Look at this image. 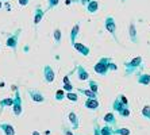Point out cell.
Instances as JSON below:
<instances>
[{"instance_id": "6da1fadb", "label": "cell", "mask_w": 150, "mask_h": 135, "mask_svg": "<svg viewBox=\"0 0 150 135\" xmlns=\"http://www.w3.org/2000/svg\"><path fill=\"white\" fill-rule=\"evenodd\" d=\"M108 65H110L108 59L103 58L100 62L95 65V72H96V73H100V74H105V73H107V70H108Z\"/></svg>"}, {"instance_id": "7a4b0ae2", "label": "cell", "mask_w": 150, "mask_h": 135, "mask_svg": "<svg viewBox=\"0 0 150 135\" xmlns=\"http://www.w3.org/2000/svg\"><path fill=\"white\" fill-rule=\"evenodd\" d=\"M43 72H45V80L50 84L53 80H54V72L52 70V68H50V66H46Z\"/></svg>"}, {"instance_id": "3957f363", "label": "cell", "mask_w": 150, "mask_h": 135, "mask_svg": "<svg viewBox=\"0 0 150 135\" xmlns=\"http://www.w3.org/2000/svg\"><path fill=\"white\" fill-rule=\"evenodd\" d=\"M141 65H142V57H137L131 62L126 64V66H127V68H131V69H135V68H138V66H141Z\"/></svg>"}, {"instance_id": "277c9868", "label": "cell", "mask_w": 150, "mask_h": 135, "mask_svg": "<svg viewBox=\"0 0 150 135\" xmlns=\"http://www.w3.org/2000/svg\"><path fill=\"white\" fill-rule=\"evenodd\" d=\"M105 27H107V30H108L111 34H115V23H114V19L112 18H107L105 19Z\"/></svg>"}, {"instance_id": "5b68a950", "label": "cell", "mask_w": 150, "mask_h": 135, "mask_svg": "<svg viewBox=\"0 0 150 135\" xmlns=\"http://www.w3.org/2000/svg\"><path fill=\"white\" fill-rule=\"evenodd\" d=\"M14 111H15V115L16 116H19L22 112V108H21V99H19V95H16V97H15V100H14Z\"/></svg>"}, {"instance_id": "8992f818", "label": "cell", "mask_w": 150, "mask_h": 135, "mask_svg": "<svg viewBox=\"0 0 150 135\" xmlns=\"http://www.w3.org/2000/svg\"><path fill=\"white\" fill-rule=\"evenodd\" d=\"M73 46H74V49H76L77 52L81 53L83 56H88V54H89V49L85 47V46L81 45V43H73Z\"/></svg>"}, {"instance_id": "52a82bcc", "label": "cell", "mask_w": 150, "mask_h": 135, "mask_svg": "<svg viewBox=\"0 0 150 135\" xmlns=\"http://www.w3.org/2000/svg\"><path fill=\"white\" fill-rule=\"evenodd\" d=\"M0 128H3L6 135H15V131H14V127L11 124H7V123H4V124H0Z\"/></svg>"}, {"instance_id": "ba28073f", "label": "cell", "mask_w": 150, "mask_h": 135, "mask_svg": "<svg viewBox=\"0 0 150 135\" xmlns=\"http://www.w3.org/2000/svg\"><path fill=\"white\" fill-rule=\"evenodd\" d=\"M85 107L95 110V108H98V107H99V101L96 100V99H89V100L85 101Z\"/></svg>"}, {"instance_id": "9c48e42d", "label": "cell", "mask_w": 150, "mask_h": 135, "mask_svg": "<svg viewBox=\"0 0 150 135\" xmlns=\"http://www.w3.org/2000/svg\"><path fill=\"white\" fill-rule=\"evenodd\" d=\"M130 38H131V41H133L134 43H137V42H138V39H137V31H135V26H134V23L130 24Z\"/></svg>"}, {"instance_id": "30bf717a", "label": "cell", "mask_w": 150, "mask_h": 135, "mask_svg": "<svg viewBox=\"0 0 150 135\" xmlns=\"http://www.w3.org/2000/svg\"><path fill=\"white\" fill-rule=\"evenodd\" d=\"M138 81H139V84H143V85H149L150 74H141V76L138 77Z\"/></svg>"}, {"instance_id": "8fae6325", "label": "cell", "mask_w": 150, "mask_h": 135, "mask_svg": "<svg viewBox=\"0 0 150 135\" xmlns=\"http://www.w3.org/2000/svg\"><path fill=\"white\" fill-rule=\"evenodd\" d=\"M30 96H31V99L33 100H35V101H43L45 99H43V96H42L39 92H33V90H30Z\"/></svg>"}, {"instance_id": "7c38bea8", "label": "cell", "mask_w": 150, "mask_h": 135, "mask_svg": "<svg viewBox=\"0 0 150 135\" xmlns=\"http://www.w3.org/2000/svg\"><path fill=\"white\" fill-rule=\"evenodd\" d=\"M69 119L72 122V124H73V128H77L79 127V119H77V115L74 112H70L69 114Z\"/></svg>"}, {"instance_id": "4fadbf2b", "label": "cell", "mask_w": 150, "mask_h": 135, "mask_svg": "<svg viewBox=\"0 0 150 135\" xmlns=\"http://www.w3.org/2000/svg\"><path fill=\"white\" fill-rule=\"evenodd\" d=\"M142 116L145 119H147V120H150V104H146L142 108Z\"/></svg>"}, {"instance_id": "5bb4252c", "label": "cell", "mask_w": 150, "mask_h": 135, "mask_svg": "<svg viewBox=\"0 0 150 135\" xmlns=\"http://www.w3.org/2000/svg\"><path fill=\"white\" fill-rule=\"evenodd\" d=\"M88 11L89 12H96L98 11V8H99V3L98 1H91V3H88Z\"/></svg>"}, {"instance_id": "9a60e30c", "label": "cell", "mask_w": 150, "mask_h": 135, "mask_svg": "<svg viewBox=\"0 0 150 135\" xmlns=\"http://www.w3.org/2000/svg\"><path fill=\"white\" fill-rule=\"evenodd\" d=\"M79 78L80 80H87L88 78V72L84 70L83 66H79Z\"/></svg>"}, {"instance_id": "2e32d148", "label": "cell", "mask_w": 150, "mask_h": 135, "mask_svg": "<svg viewBox=\"0 0 150 135\" xmlns=\"http://www.w3.org/2000/svg\"><path fill=\"white\" fill-rule=\"evenodd\" d=\"M79 30H80V26L76 24V26L73 27V30H72V35H70V41H72V43H74V39H76V35L79 34Z\"/></svg>"}, {"instance_id": "e0dca14e", "label": "cell", "mask_w": 150, "mask_h": 135, "mask_svg": "<svg viewBox=\"0 0 150 135\" xmlns=\"http://www.w3.org/2000/svg\"><path fill=\"white\" fill-rule=\"evenodd\" d=\"M7 46H10V47H12V49L16 47V35H15V37H11V38H8Z\"/></svg>"}, {"instance_id": "ac0fdd59", "label": "cell", "mask_w": 150, "mask_h": 135, "mask_svg": "<svg viewBox=\"0 0 150 135\" xmlns=\"http://www.w3.org/2000/svg\"><path fill=\"white\" fill-rule=\"evenodd\" d=\"M104 120L107 122V123H110V124H115V119H114V115H112V114H107V115H105Z\"/></svg>"}, {"instance_id": "d6986e66", "label": "cell", "mask_w": 150, "mask_h": 135, "mask_svg": "<svg viewBox=\"0 0 150 135\" xmlns=\"http://www.w3.org/2000/svg\"><path fill=\"white\" fill-rule=\"evenodd\" d=\"M101 135H112V130L110 126H105L104 128H101Z\"/></svg>"}, {"instance_id": "ffe728a7", "label": "cell", "mask_w": 150, "mask_h": 135, "mask_svg": "<svg viewBox=\"0 0 150 135\" xmlns=\"http://www.w3.org/2000/svg\"><path fill=\"white\" fill-rule=\"evenodd\" d=\"M81 92H83L84 95H87V96H89L91 99H96V93H93L92 90H88V89H81Z\"/></svg>"}, {"instance_id": "44dd1931", "label": "cell", "mask_w": 150, "mask_h": 135, "mask_svg": "<svg viewBox=\"0 0 150 135\" xmlns=\"http://www.w3.org/2000/svg\"><path fill=\"white\" fill-rule=\"evenodd\" d=\"M0 104H1V108L6 107V105H12L14 104V99H6V100H3Z\"/></svg>"}, {"instance_id": "7402d4cb", "label": "cell", "mask_w": 150, "mask_h": 135, "mask_svg": "<svg viewBox=\"0 0 150 135\" xmlns=\"http://www.w3.org/2000/svg\"><path fill=\"white\" fill-rule=\"evenodd\" d=\"M116 134H120V135H130L131 132H130V130H127V128H119V130H116Z\"/></svg>"}, {"instance_id": "603a6c76", "label": "cell", "mask_w": 150, "mask_h": 135, "mask_svg": "<svg viewBox=\"0 0 150 135\" xmlns=\"http://www.w3.org/2000/svg\"><path fill=\"white\" fill-rule=\"evenodd\" d=\"M67 97L69 99V100H73V101H77V100H79V96H77L76 93H72V92H68V93H67Z\"/></svg>"}, {"instance_id": "cb8c5ba5", "label": "cell", "mask_w": 150, "mask_h": 135, "mask_svg": "<svg viewBox=\"0 0 150 135\" xmlns=\"http://www.w3.org/2000/svg\"><path fill=\"white\" fill-rule=\"evenodd\" d=\"M41 19H42V11L38 8L37 10V15H35V19H34V23H38Z\"/></svg>"}, {"instance_id": "d4e9b609", "label": "cell", "mask_w": 150, "mask_h": 135, "mask_svg": "<svg viewBox=\"0 0 150 135\" xmlns=\"http://www.w3.org/2000/svg\"><path fill=\"white\" fill-rule=\"evenodd\" d=\"M54 39H56V42L58 43L59 42V39H61V33H59V30L57 28L56 31H54Z\"/></svg>"}, {"instance_id": "484cf974", "label": "cell", "mask_w": 150, "mask_h": 135, "mask_svg": "<svg viewBox=\"0 0 150 135\" xmlns=\"http://www.w3.org/2000/svg\"><path fill=\"white\" fill-rule=\"evenodd\" d=\"M120 115H122V116H125V118H127V116L130 115V111L127 110V108H123L122 111H120Z\"/></svg>"}, {"instance_id": "4316f807", "label": "cell", "mask_w": 150, "mask_h": 135, "mask_svg": "<svg viewBox=\"0 0 150 135\" xmlns=\"http://www.w3.org/2000/svg\"><path fill=\"white\" fill-rule=\"evenodd\" d=\"M91 88H92V92H93V93L98 92V85L95 84V81H91Z\"/></svg>"}, {"instance_id": "83f0119b", "label": "cell", "mask_w": 150, "mask_h": 135, "mask_svg": "<svg viewBox=\"0 0 150 135\" xmlns=\"http://www.w3.org/2000/svg\"><path fill=\"white\" fill-rule=\"evenodd\" d=\"M62 97H64V92H62V90H58V92H57V99H58V100H61Z\"/></svg>"}, {"instance_id": "f1b7e54d", "label": "cell", "mask_w": 150, "mask_h": 135, "mask_svg": "<svg viewBox=\"0 0 150 135\" xmlns=\"http://www.w3.org/2000/svg\"><path fill=\"white\" fill-rule=\"evenodd\" d=\"M49 6L50 7H54V6H57V3H58V0H49Z\"/></svg>"}, {"instance_id": "f546056e", "label": "cell", "mask_w": 150, "mask_h": 135, "mask_svg": "<svg viewBox=\"0 0 150 135\" xmlns=\"http://www.w3.org/2000/svg\"><path fill=\"white\" fill-rule=\"evenodd\" d=\"M64 88H65L68 92H70V90H72V85H70V84H65V85H64Z\"/></svg>"}, {"instance_id": "4dcf8cb0", "label": "cell", "mask_w": 150, "mask_h": 135, "mask_svg": "<svg viewBox=\"0 0 150 135\" xmlns=\"http://www.w3.org/2000/svg\"><path fill=\"white\" fill-rule=\"evenodd\" d=\"M27 1H28V0H19V3H21L22 6H26V4H27Z\"/></svg>"}, {"instance_id": "1f68e13d", "label": "cell", "mask_w": 150, "mask_h": 135, "mask_svg": "<svg viewBox=\"0 0 150 135\" xmlns=\"http://www.w3.org/2000/svg\"><path fill=\"white\" fill-rule=\"evenodd\" d=\"M64 83H65V84H69V77H65V78H64Z\"/></svg>"}, {"instance_id": "d6a6232c", "label": "cell", "mask_w": 150, "mask_h": 135, "mask_svg": "<svg viewBox=\"0 0 150 135\" xmlns=\"http://www.w3.org/2000/svg\"><path fill=\"white\" fill-rule=\"evenodd\" d=\"M81 1H83V4H87L88 1H89V0H81Z\"/></svg>"}, {"instance_id": "836d02e7", "label": "cell", "mask_w": 150, "mask_h": 135, "mask_svg": "<svg viewBox=\"0 0 150 135\" xmlns=\"http://www.w3.org/2000/svg\"><path fill=\"white\" fill-rule=\"evenodd\" d=\"M67 135H72V132H70L69 130H67Z\"/></svg>"}, {"instance_id": "e575fe53", "label": "cell", "mask_w": 150, "mask_h": 135, "mask_svg": "<svg viewBox=\"0 0 150 135\" xmlns=\"http://www.w3.org/2000/svg\"><path fill=\"white\" fill-rule=\"evenodd\" d=\"M33 135H39V134H38L37 131H34V132H33Z\"/></svg>"}, {"instance_id": "d590c367", "label": "cell", "mask_w": 150, "mask_h": 135, "mask_svg": "<svg viewBox=\"0 0 150 135\" xmlns=\"http://www.w3.org/2000/svg\"><path fill=\"white\" fill-rule=\"evenodd\" d=\"M95 135H101V134H99V132H98V131H96V132H95Z\"/></svg>"}, {"instance_id": "8d00e7d4", "label": "cell", "mask_w": 150, "mask_h": 135, "mask_svg": "<svg viewBox=\"0 0 150 135\" xmlns=\"http://www.w3.org/2000/svg\"><path fill=\"white\" fill-rule=\"evenodd\" d=\"M0 6H1V3H0Z\"/></svg>"}]
</instances>
